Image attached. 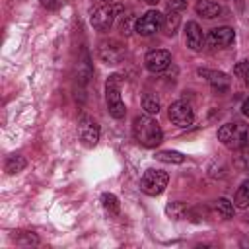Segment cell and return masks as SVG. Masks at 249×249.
Listing matches in <instances>:
<instances>
[{"mask_svg":"<svg viewBox=\"0 0 249 249\" xmlns=\"http://www.w3.org/2000/svg\"><path fill=\"white\" fill-rule=\"evenodd\" d=\"M132 134L134 140L144 148H156L163 140V130L160 123L150 115H138L132 121Z\"/></svg>","mask_w":249,"mask_h":249,"instance_id":"6da1fadb","label":"cell"},{"mask_svg":"<svg viewBox=\"0 0 249 249\" xmlns=\"http://www.w3.org/2000/svg\"><path fill=\"white\" fill-rule=\"evenodd\" d=\"M218 140L230 150H241L247 146L249 132L243 123H226L218 130Z\"/></svg>","mask_w":249,"mask_h":249,"instance_id":"7a4b0ae2","label":"cell"},{"mask_svg":"<svg viewBox=\"0 0 249 249\" xmlns=\"http://www.w3.org/2000/svg\"><path fill=\"white\" fill-rule=\"evenodd\" d=\"M121 84H123V78L119 74L109 76L105 82V103H107L109 115L115 119H123L126 115V107L121 99Z\"/></svg>","mask_w":249,"mask_h":249,"instance_id":"3957f363","label":"cell"},{"mask_svg":"<svg viewBox=\"0 0 249 249\" xmlns=\"http://www.w3.org/2000/svg\"><path fill=\"white\" fill-rule=\"evenodd\" d=\"M167 181H169V175L161 169H148L144 171L142 179H140V191L150 195V196H158L165 191L167 187Z\"/></svg>","mask_w":249,"mask_h":249,"instance_id":"277c9868","label":"cell"},{"mask_svg":"<svg viewBox=\"0 0 249 249\" xmlns=\"http://www.w3.org/2000/svg\"><path fill=\"white\" fill-rule=\"evenodd\" d=\"M117 12H119V8L113 6L111 2H107V4H103V6H97V8L91 12L89 21H91V25H93L97 31H107V29H111V25L115 23Z\"/></svg>","mask_w":249,"mask_h":249,"instance_id":"5b68a950","label":"cell"},{"mask_svg":"<svg viewBox=\"0 0 249 249\" xmlns=\"http://www.w3.org/2000/svg\"><path fill=\"white\" fill-rule=\"evenodd\" d=\"M78 134H80V140L84 142V146L91 148L97 144L99 140V124L95 123L93 117L89 115H82L78 119Z\"/></svg>","mask_w":249,"mask_h":249,"instance_id":"8992f818","label":"cell"},{"mask_svg":"<svg viewBox=\"0 0 249 249\" xmlns=\"http://www.w3.org/2000/svg\"><path fill=\"white\" fill-rule=\"evenodd\" d=\"M163 19L165 16L158 10H148L140 19H136V33L148 37V35H154L156 31H160V27L163 25Z\"/></svg>","mask_w":249,"mask_h":249,"instance_id":"52a82bcc","label":"cell"},{"mask_svg":"<svg viewBox=\"0 0 249 249\" xmlns=\"http://www.w3.org/2000/svg\"><path fill=\"white\" fill-rule=\"evenodd\" d=\"M167 115H169V121H171L173 124L181 126V128L191 126V124H193V121H195L193 107H191L187 101H175V103H171V105H169Z\"/></svg>","mask_w":249,"mask_h":249,"instance_id":"ba28073f","label":"cell"},{"mask_svg":"<svg viewBox=\"0 0 249 249\" xmlns=\"http://www.w3.org/2000/svg\"><path fill=\"white\" fill-rule=\"evenodd\" d=\"M144 64L150 72L158 74V72H163L169 64H171V53L165 51V49H152L146 53L144 56Z\"/></svg>","mask_w":249,"mask_h":249,"instance_id":"9c48e42d","label":"cell"},{"mask_svg":"<svg viewBox=\"0 0 249 249\" xmlns=\"http://www.w3.org/2000/svg\"><path fill=\"white\" fill-rule=\"evenodd\" d=\"M99 58L105 64H119L124 58V47L119 41H103L99 45Z\"/></svg>","mask_w":249,"mask_h":249,"instance_id":"30bf717a","label":"cell"},{"mask_svg":"<svg viewBox=\"0 0 249 249\" xmlns=\"http://www.w3.org/2000/svg\"><path fill=\"white\" fill-rule=\"evenodd\" d=\"M233 39H235L233 29L231 27H226V25L224 27H216V29H212L208 33V43L212 47H228V45L233 43Z\"/></svg>","mask_w":249,"mask_h":249,"instance_id":"8fae6325","label":"cell"},{"mask_svg":"<svg viewBox=\"0 0 249 249\" xmlns=\"http://www.w3.org/2000/svg\"><path fill=\"white\" fill-rule=\"evenodd\" d=\"M185 41H187V47L193 49V51H200L202 49L204 35H202V29L198 27L196 21H189L187 23V27H185Z\"/></svg>","mask_w":249,"mask_h":249,"instance_id":"7c38bea8","label":"cell"},{"mask_svg":"<svg viewBox=\"0 0 249 249\" xmlns=\"http://www.w3.org/2000/svg\"><path fill=\"white\" fill-rule=\"evenodd\" d=\"M198 74H200V76H206L208 84H210L212 89L218 91V93H222V91H226V89L230 88V78H228V74H224V72H216V70H198Z\"/></svg>","mask_w":249,"mask_h":249,"instance_id":"4fadbf2b","label":"cell"},{"mask_svg":"<svg viewBox=\"0 0 249 249\" xmlns=\"http://www.w3.org/2000/svg\"><path fill=\"white\" fill-rule=\"evenodd\" d=\"M195 10H196L198 16H202V18H206V19L218 18V16L222 14V6L216 4V2H212V0H198L196 6H195Z\"/></svg>","mask_w":249,"mask_h":249,"instance_id":"5bb4252c","label":"cell"},{"mask_svg":"<svg viewBox=\"0 0 249 249\" xmlns=\"http://www.w3.org/2000/svg\"><path fill=\"white\" fill-rule=\"evenodd\" d=\"M25 167V158L21 156V154H12V156H8V160H6V171L8 173H18V171H21Z\"/></svg>","mask_w":249,"mask_h":249,"instance_id":"9a60e30c","label":"cell"},{"mask_svg":"<svg viewBox=\"0 0 249 249\" xmlns=\"http://www.w3.org/2000/svg\"><path fill=\"white\" fill-rule=\"evenodd\" d=\"M156 158L160 161H165V163H183L185 161V156L181 152H173V150H163V152H158Z\"/></svg>","mask_w":249,"mask_h":249,"instance_id":"2e32d148","label":"cell"},{"mask_svg":"<svg viewBox=\"0 0 249 249\" xmlns=\"http://www.w3.org/2000/svg\"><path fill=\"white\" fill-rule=\"evenodd\" d=\"M214 208H216V212L222 216V218H231L233 216V202H230L228 198H218V200H214Z\"/></svg>","mask_w":249,"mask_h":249,"instance_id":"e0dca14e","label":"cell"},{"mask_svg":"<svg viewBox=\"0 0 249 249\" xmlns=\"http://www.w3.org/2000/svg\"><path fill=\"white\" fill-rule=\"evenodd\" d=\"M101 202H103V208L109 212V214H119V198L111 193H103L101 195Z\"/></svg>","mask_w":249,"mask_h":249,"instance_id":"ac0fdd59","label":"cell"},{"mask_svg":"<svg viewBox=\"0 0 249 249\" xmlns=\"http://www.w3.org/2000/svg\"><path fill=\"white\" fill-rule=\"evenodd\" d=\"M142 107L146 109L148 115H158V111H160V99L154 93H146L144 99H142Z\"/></svg>","mask_w":249,"mask_h":249,"instance_id":"d6986e66","label":"cell"},{"mask_svg":"<svg viewBox=\"0 0 249 249\" xmlns=\"http://www.w3.org/2000/svg\"><path fill=\"white\" fill-rule=\"evenodd\" d=\"M233 74H235L245 86H249V60H241V62H237L235 68H233Z\"/></svg>","mask_w":249,"mask_h":249,"instance_id":"ffe728a7","label":"cell"},{"mask_svg":"<svg viewBox=\"0 0 249 249\" xmlns=\"http://www.w3.org/2000/svg\"><path fill=\"white\" fill-rule=\"evenodd\" d=\"M165 212H167V216H171L173 220H179V218H183V216H185L187 206H185L183 202H171V204H167Z\"/></svg>","mask_w":249,"mask_h":249,"instance_id":"44dd1931","label":"cell"},{"mask_svg":"<svg viewBox=\"0 0 249 249\" xmlns=\"http://www.w3.org/2000/svg\"><path fill=\"white\" fill-rule=\"evenodd\" d=\"M233 206H237V208H247L249 206V193L243 185L237 189V193L233 196Z\"/></svg>","mask_w":249,"mask_h":249,"instance_id":"7402d4cb","label":"cell"},{"mask_svg":"<svg viewBox=\"0 0 249 249\" xmlns=\"http://www.w3.org/2000/svg\"><path fill=\"white\" fill-rule=\"evenodd\" d=\"M163 23H165V29H167V33H169V35H173V33L177 31L179 23H181V18H179V14H177V12H171L169 16H165Z\"/></svg>","mask_w":249,"mask_h":249,"instance_id":"603a6c76","label":"cell"},{"mask_svg":"<svg viewBox=\"0 0 249 249\" xmlns=\"http://www.w3.org/2000/svg\"><path fill=\"white\" fill-rule=\"evenodd\" d=\"M167 6H169L171 12H179V10H185L187 8V0H169Z\"/></svg>","mask_w":249,"mask_h":249,"instance_id":"cb8c5ba5","label":"cell"},{"mask_svg":"<svg viewBox=\"0 0 249 249\" xmlns=\"http://www.w3.org/2000/svg\"><path fill=\"white\" fill-rule=\"evenodd\" d=\"M64 4V0H41V6L47 10H58Z\"/></svg>","mask_w":249,"mask_h":249,"instance_id":"d4e9b609","label":"cell"},{"mask_svg":"<svg viewBox=\"0 0 249 249\" xmlns=\"http://www.w3.org/2000/svg\"><path fill=\"white\" fill-rule=\"evenodd\" d=\"M241 111H243V115H245V117H249V97L243 101V105H241Z\"/></svg>","mask_w":249,"mask_h":249,"instance_id":"484cf974","label":"cell"},{"mask_svg":"<svg viewBox=\"0 0 249 249\" xmlns=\"http://www.w3.org/2000/svg\"><path fill=\"white\" fill-rule=\"evenodd\" d=\"M142 2H144V4H150V6H156L160 0H142Z\"/></svg>","mask_w":249,"mask_h":249,"instance_id":"4316f807","label":"cell"},{"mask_svg":"<svg viewBox=\"0 0 249 249\" xmlns=\"http://www.w3.org/2000/svg\"><path fill=\"white\" fill-rule=\"evenodd\" d=\"M101 2H113V0H101Z\"/></svg>","mask_w":249,"mask_h":249,"instance_id":"83f0119b","label":"cell"}]
</instances>
